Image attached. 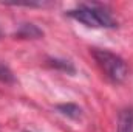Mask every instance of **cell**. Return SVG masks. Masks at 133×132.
<instances>
[{
  "mask_svg": "<svg viewBox=\"0 0 133 132\" xmlns=\"http://www.w3.org/2000/svg\"><path fill=\"white\" fill-rule=\"evenodd\" d=\"M71 19L84 23L88 28H115L116 20L101 5H79L66 13Z\"/></svg>",
  "mask_w": 133,
  "mask_h": 132,
  "instance_id": "6da1fadb",
  "label": "cell"
},
{
  "mask_svg": "<svg viewBox=\"0 0 133 132\" xmlns=\"http://www.w3.org/2000/svg\"><path fill=\"white\" fill-rule=\"evenodd\" d=\"M91 53L98 67L105 75L107 79H110L115 84H121L125 81V78L129 76V67L121 56L108 50H101V48H95Z\"/></svg>",
  "mask_w": 133,
  "mask_h": 132,
  "instance_id": "7a4b0ae2",
  "label": "cell"
},
{
  "mask_svg": "<svg viewBox=\"0 0 133 132\" xmlns=\"http://www.w3.org/2000/svg\"><path fill=\"white\" fill-rule=\"evenodd\" d=\"M116 132H133V109L127 107L119 112Z\"/></svg>",
  "mask_w": 133,
  "mask_h": 132,
  "instance_id": "3957f363",
  "label": "cell"
},
{
  "mask_svg": "<svg viewBox=\"0 0 133 132\" xmlns=\"http://www.w3.org/2000/svg\"><path fill=\"white\" fill-rule=\"evenodd\" d=\"M57 110H59L62 115H65V117H70V118H77V117L81 115V109H79L76 104H73V103L59 104V106H57Z\"/></svg>",
  "mask_w": 133,
  "mask_h": 132,
  "instance_id": "277c9868",
  "label": "cell"
},
{
  "mask_svg": "<svg viewBox=\"0 0 133 132\" xmlns=\"http://www.w3.org/2000/svg\"><path fill=\"white\" fill-rule=\"evenodd\" d=\"M19 34L22 37H39L42 34V31L37 27H34L33 23H26V25L22 27V30L19 31Z\"/></svg>",
  "mask_w": 133,
  "mask_h": 132,
  "instance_id": "5b68a950",
  "label": "cell"
},
{
  "mask_svg": "<svg viewBox=\"0 0 133 132\" xmlns=\"http://www.w3.org/2000/svg\"><path fill=\"white\" fill-rule=\"evenodd\" d=\"M0 81L2 82H11V81H14L12 71L6 65H3V64H0Z\"/></svg>",
  "mask_w": 133,
  "mask_h": 132,
  "instance_id": "8992f818",
  "label": "cell"
},
{
  "mask_svg": "<svg viewBox=\"0 0 133 132\" xmlns=\"http://www.w3.org/2000/svg\"><path fill=\"white\" fill-rule=\"evenodd\" d=\"M51 65L53 67H57V68H64L65 71H74V68H73V65L68 62V61H59V59H53L51 61Z\"/></svg>",
  "mask_w": 133,
  "mask_h": 132,
  "instance_id": "52a82bcc",
  "label": "cell"
}]
</instances>
